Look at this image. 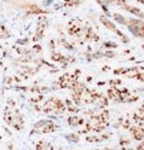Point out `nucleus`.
I'll list each match as a JSON object with an SVG mask.
<instances>
[{
    "label": "nucleus",
    "instance_id": "10",
    "mask_svg": "<svg viewBox=\"0 0 144 150\" xmlns=\"http://www.w3.org/2000/svg\"><path fill=\"white\" fill-rule=\"evenodd\" d=\"M125 8H126L127 11L132 12L133 15H137V16H139V17L144 18V13H143V12H140V11L138 10V8H136V7H130V6H125Z\"/></svg>",
    "mask_w": 144,
    "mask_h": 150
},
{
    "label": "nucleus",
    "instance_id": "12",
    "mask_svg": "<svg viewBox=\"0 0 144 150\" xmlns=\"http://www.w3.org/2000/svg\"><path fill=\"white\" fill-rule=\"evenodd\" d=\"M43 99H44V95H41V93H38V95H35V96L31 99V102H32V103H35V104H39V103H40Z\"/></svg>",
    "mask_w": 144,
    "mask_h": 150
},
{
    "label": "nucleus",
    "instance_id": "20",
    "mask_svg": "<svg viewBox=\"0 0 144 150\" xmlns=\"http://www.w3.org/2000/svg\"><path fill=\"white\" fill-rule=\"evenodd\" d=\"M33 50H34L35 52H41V47H40V45H35L34 47H33Z\"/></svg>",
    "mask_w": 144,
    "mask_h": 150
},
{
    "label": "nucleus",
    "instance_id": "3",
    "mask_svg": "<svg viewBox=\"0 0 144 150\" xmlns=\"http://www.w3.org/2000/svg\"><path fill=\"white\" fill-rule=\"evenodd\" d=\"M128 129H130V132H131L133 139L138 140V142H142V140L144 139V127L143 126L134 125V126H131Z\"/></svg>",
    "mask_w": 144,
    "mask_h": 150
},
{
    "label": "nucleus",
    "instance_id": "9",
    "mask_svg": "<svg viewBox=\"0 0 144 150\" xmlns=\"http://www.w3.org/2000/svg\"><path fill=\"white\" fill-rule=\"evenodd\" d=\"M51 59L53 62H65V56H63L61 53H57V52H52Z\"/></svg>",
    "mask_w": 144,
    "mask_h": 150
},
{
    "label": "nucleus",
    "instance_id": "21",
    "mask_svg": "<svg viewBox=\"0 0 144 150\" xmlns=\"http://www.w3.org/2000/svg\"><path fill=\"white\" fill-rule=\"evenodd\" d=\"M109 69H110L109 67H103V69H102V70H104V71H107V70H109Z\"/></svg>",
    "mask_w": 144,
    "mask_h": 150
},
{
    "label": "nucleus",
    "instance_id": "14",
    "mask_svg": "<svg viewBox=\"0 0 144 150\" xmlns=\"http://www.w3.org/2000/svg\"><path fill=\"white\" fill-rule=\"evenodd\" d=\"M130 144H131V140H130L128 138H126V137H121V138H120V145H121V146L126 148V146H128Z\"/></svg>",
    "mask_w": 144,
    "mask_h": 150
},
{
    "label": "nucleus",
    "instance_id": "18",
    "mask_svg": "<svg viewBox=\"0 0 144 150\" xmlns=\"http://www.w3.org/2000/svg\"><path fill=\"white\" fill-rule=\"evenodd\" d=\"M134 78L140 80V81H144V74H140V73H137L136 75H134Z\"/></svg>",
    "mask_w": 144,
    "mask_h": 150
},
{
    "label": "nucleus",
    "instance_id": "11",
    "mask_svg": "<svg viewBox=\"0 0 144 150\" xmlns=\"http://www.w3.org/2000/svg\"><path fill=\"white\" fill-rule=\"evenodd\" d=\"M9 35H10V34H9L6 27L0 24V39H5V38H9Z\"/></svg>",
    "mask_w": 144,
    "mask_h": 150
},
{
    "label": "nucleus",
    "instance_id": "17",
    "mask_svg": "<svg viewBox=\"0 0 144 150\" xmlns=\"http://www.w3.org/2000/svg\"><path fill=\"white\" fill-rule=\"evenodd\" d=\"M131 126H132V124L130 122V120H126V121H125V122L122 124V127H123V128H126V129H128Z\"/></svg>",
    "mask_w": 144,
    "mask_h": 150
},
{
    "label": "nucleus",
    "instance_id": "23",
    "mask_svg": "<svg viewBox=\"0 0 144 150\" xmlns=\"http://www.w3.org/2000/svg\"><path fill=\"white\" fill-rule=\"evenodd\" d=\"M0 142H1V133H0Z\"/></svg>",
    "mask_w": 144,
    "mask_h": 150
},
{
    "label": "nucleus",
    "instance_id": "19",
    "mask_svg": "<svg viewBox=\"0 0 144 150\" xmlns=\"http://www.w3.org/2000/svg\"><path fill=\"white\" fill-rule=\"evenodd\" d=\"M7 103H9V105H10V108H15L16 107V103L12 99H7Z\"/></svg>",
    "mask_w": 144,
    "mask_h": 150
},
{
    "label": "nucleus",
    "instance_id": "6",
    "mask_svg": "<svg viewBox=\"0 0 144 150\" xmlns=\"http://www.w3.org/2000/svg\"><path fill=\"white\" fill-rule=\"evenodd\" d=\"M35 150H53V146H52V144L49 143V142L40 140V142L35 145Z\"/></svg>",
    "mask_w": 144,
    "mask_h": 150
},
{
    "label": "nucleus",
    "instance_id": "22",
    "mask_svg": "<svg viewBox=\"0 0 144 150\" xmlns=\"http://www.w3.org/2000/svg\"><path fill=\"white\" fill-rule=\"evenodd\" d=\"M137 1H139V3H142V4H144V0H137Z\"/></svg>",
    "mask_w": 144,
    "mask_h": 150
},
{
    "label": "nucleus",
    "instance_id": "8",
    "mask_svg": "<svg viewBox=\"0 0 144 150\" xmlns=\"http://www.w3.org/2000/svg\"><path fill=\"white\" fill-rule=\"evenodd\" d=\"M27 12L29 15H41V13H46V11L41 10L38 6H34V5H31L27 7Z\"/></svg>",
    "mask_w": 144,
    "mask_h": 150
},
{
    "label": "nucleus",
    "instance_id": "7",
    "mask_svg": "<svg viewBox=\"0 0 144 150\" xmlns=\"http://www.w3.org/2000/svg\"><path fill=\"white\" fill-rule=\"evenodd\" d=\"M101 22H102V23H103V24H104L105 27H107V28H108V29L113 30L114 33H116V32L119 30V29H116V27H115V25H114V24H113V23H111V22H110V21L108 20V18H107V17H104V16H102V17H101Z\"/></svg>",
    "mask_w": 144,
    "mask_h": 150
},
{
    "label": "nucleus",
    "instance_id": "13",
    "mask_svg": "<svg viewBox=\"0 0 144 150\" xmlns=\"http://www.w3.org/2000/svg\"><path fill=\"white\" fill-rule=\"evenodd\" d=\"M86 140L90 142V143H98V142H101V138L97 137V136H94V134H92V136L86 137Z\"/></svg>",
    "mask_w": 144,
    "mask_h": 150
},
{
    "label": "nucleus",
    "instance_id": "16",
    "mask_svg": "<svg viewBox=\"0 0 144 150\" xmlns=\"http://www.w3.org/2000/svg\"><path fill=\"white\" fill-rule=\"evenodd\" d=\"M104 47H107V49H115V47H118V45L115 42H105Z\"/></svg>",
    "mask_w": 144,
    "mask_h": 150
},
{
    "label": "nucleus",
    "instance_id": "1",
    "mask_svg": "<svg viewBox=\"0 0 144 150\" xmlns=\"http://www.w3.org/2000/svg\"><path fill=\"white\" fill-rule=\"evenodd\" d=\"M4 121L16 131H21L24 127V121L21 114L17 110H11L10 108H6L4 111Z\"/></svg>",
    "mask_w": 144,
    "mask_h": 150
},
{
    "label": "nucleus",
    "instance_id": "4",
    "mask_svg": "<svg viewBox=\"0 0 144 150\" xmlns=\"http://www.w3.org/2000/svg\"><path fill=\"white\" fill-rule=\"evenodd\" d=\"M58 128V126L55 125V122H52V121H46V124L39 129L40 133H44V134H49V133H52L55 132V131Z\"/></svg>",
    "mask_w": 144,
    "mask_h": 150
},
{
    "label": "nucleus",
    "instance_id": "5",
    "mask_svg": "<svg viewBox=\"0 0 144 150\" xmlns=\"http://www.w3.org/2000/svg\"><path fill=\"white\" fill-rule=\"evenodd\" d=\"M68 122L70 126H79V125H84L85 124V120L82 117H79L76 115H73L68 119Z\"/></svg>",
    "mask_w": 144,
    "mask_h": 150
},
{
    "label": "nucleus",
    "instance_id": "15",
    "mask_svg": "<svg viewBox=\"0 0 144 150\" xmlns=\"http://www.w3.org/2000/svg\"><path fill=\"white\" fill-rule=\"evenodd\" d=\"M67 139H69V140H72L73 143H79V140H80V138H79V136L78 134H69V136H67Z\"/></svg>",
    "mask_w": 144,
    "mask_h": 150
},
{
    "label": "nucleus",
    "instance_id": "2",
    "mask_svg": "<svg viewBox=\"0 0 144 150\" xmlns=\"http://www.w3.org/2000/svg\"><path fill=\"white\" fill-rule=\"evenodd\" d=\"M128 29L132 32V34H134L136 36L144 38V23H142L140 21L131 20V22L128 24Z\"/></svg>",
    "mask_w": 144,
    "mask_h": 150
}]
</instances>
